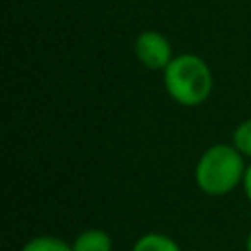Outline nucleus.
<instances>
[{
    "label": "nucleus",
    "instance_id": "4",
    "mask_svg": "<svg viewBox=\"0 0 251 251\" xmlns=\"http://www.w3.org/2000/svg\"><path fill=\"white\" fill-rule=\"evenodd\" d=\"M71 245H73V251H112L114 247L110 233L98 227L80 231Z\"/></svg>",
    "mask_w": 251,
    "mask_h": 251
},
{
    "label": "nucleus",
    "instance_id": "5",
    "mask_svg": "<svg viewBox=\"0 0 251 251\" xmlns=\"http://www.w3.org/2000/svg\"><path fill=\"white\" fill-rule=\"evenodd\" d=\"M131 251H182V249L178 247V243L173 237H169L165 233L149 231L135 239Z\"/></svg>",
    "mask_w": 251,
    "mask_h": 251
},
{
    "label": "nucleus",
    "instance_id": "9",
    "mask_svg": "<svg viewBox=\"0 0 251 251\" xmlns=\"http://www.w3.org/2000/svg\"><path fill=\"white\" fill-rule=\"evenodd\" d=\"M245 251H251V231L247 235V241H245Z\"/></svg>",
    "mask_w": 251,
    "mask_h": 251
},
{
    "label": "nucleus",
    "instance_id": "1",
    "mask_svg": "<svg viewBox=\"0 0 251 251\" xmlns=\"http://www.w3.org/2000/svg\"><path fill=\"white\" fill-rule=\"evenodd\" d=\"M163 84L167 94L180 106L194 108L208 100L214 76L208 63L194 53L175 55L163 71Z\"/></svg>",
    "mask_w": 251,
    "mask_h": 251
},
{
    "label": "nucleus",
    "instance_id": "2",
    "mask_svg": "<svg viewBox=\"0 0 251 251\" xmlns=\"http://www.w3.org/2000/svg\"><path fill=\"white\" fill-rule=\"evenodd\" d=\"M243 155L231 143L210 145L194 169L196 186L208 196H224L241 184L245 173Z\"/></svg>",
    "mask_w": 251,
    "mask_h": 251
},
{
    "label": "nucleus",
    "instance_id": "7",
    "mask_svg": "<svg viewBox=\"0 0 251 251\" xmlns=\"http://www.w3.org/2000/svg\"><path fill=\"white\" fill-rule=\"evenodd\" d=\"M231 143L243 157H251V118L243 120L231 133Z\"/></svg>",
    "mask_w": 251,
    "mask_h": 251
},
{
    "label": "nucleus",
    "instance_id": "6",
    "mask_svg": "<svg viewBox=\"0 0 251 251\" xmlns=\"http://www.w3.org/2000/svg\"><path fill=\"white\" fill-rule=\"evenodd\" d=\"M22 251H73V245L55 235H37L25 241Z\"/></svg>",
    "mask_w": 251,
    "mask_h": 251
},
{
    "label": "nucleus",
    "instance_id": "3",
    "mask_svg": "<svg viewBox=\"0 0 251 251\" xmlns=\"http://www.w3.org/2000/svg\"><path fill=\"white\" fill-rule=\"evenodd\" d=\"M133 53L137 61L151 71H165L175 57L169 37L155 29H145L135 37Z\"/></svg>",
    "mask_w": 251,
    "mask_h": 251
},
{
    "label": "nucleus",
    "instance_id": "8",
    "mask_svg": "<svg viewBox=\"0 0 251 251\" xmlns=\"http://www.w3.org/2000/svg\"><path fill=\"white\" fill-rule=\"evenodd\" d=\"M241 186H243V192L247 196V200L251 202V165L245 167V173H243V180H241Z\"/></svg>",
    "mask_w": 251,
    "mask_h": 251
}]
</instances>
